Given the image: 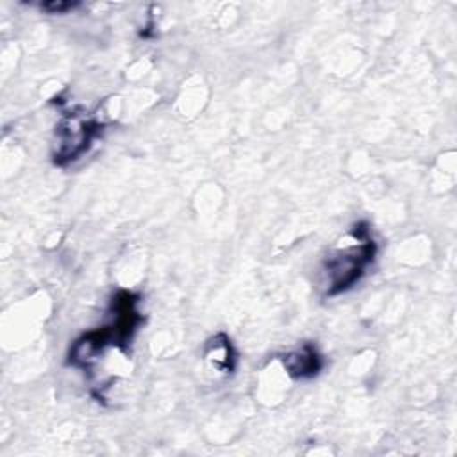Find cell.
I'll return each mask as SVG.
<instances>
[{"label":"cell","instance_id":"cell-4","mask_svg":"<svg viewBox=\"0 0 457 457\" xmlns=\"http://www.w3.org/2000/svg\"><path fill=\"white\" fill-rule=\"evenodd\" d=\"M284 366L289 375L296 378H305L312 377L320 371L321 368V357L311 345H303L302 348L287 353L284 357Z\"/></svg>","mask_w":457,"mask_h":457},{"label":"cell","instance_id":"cell-1","mask_svg":"<svg viewBox=\"0 0 457 457\" xmlns=\"http://www.w3.org/2000/svg\"><path fill=\"white\" fill-rule=\"evenodd\" d=\"M137 296L129 291H120L112 298L114 316L109 327H102L98 330H91L84 334L70 350V362L73 366L86 368L91 364L96 355H100L107 346L127 345L132 334L137 330L141 323V316L136 309Z\"/></svg>","mask_w":457,"mask_h":457},{"label":"cell","instance_id":"cell-3","mask_svg":"<svg viewBox=\"0 0 457 457\" xmlns=\"http://www.w3.org/2000/svg\"><path fill=\"white\" fill-rule=\"evenodd\" d=\"M98 132V125L79 114L64 118L57 127L59 148L55 152V162L62 164L64 161H73L84 154Z\"/></svg>","mask_w":457,"mask_h":457},{"label":"cell","instance_id":"cell-5","mask_svg":"<svg viewBox=\"0 0 457 457\" xmlns=\"http://www.w3.org/2000/svg\"><path fill=\"white\" fill-rule=\"evenodd\" d=\"M79 4L77 2H62V0H50L39 4V9L48 14H64L68 11H73Z\"/></svg>","mask_w":457,"mask_h":457},{"label":"cell","instance_id":"cell-2","mask_svg":"<svg viewBox=\"0 0 457 457\" xmlns=\"http://www.w3.org/2000/svg\"><path fill=\"white\" fill-rule=\"evenodd\" d=\"M377 245L366 223H357L352 230V243L336 248L323 262L325 295L334 296L350 289L373 262Z\"/></svg>","mask_w":457,"mask_h":457}]
</instances>
